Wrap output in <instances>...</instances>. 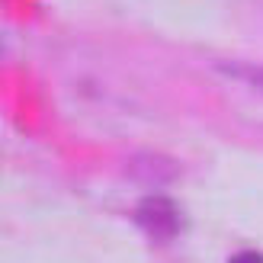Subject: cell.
Listing matches in <instances>:
<instances>
[{
    "instance_id": "obj_1",
    "label": "cell",
    "mask_w": 263,
    "mask_h": 263,
    "mask_svg": "<svg viewBox=\"0 0 263 263\" xmlns=\"http://www.w3.org/2000/svg\"><path fill=\"white\" fill-rule=\"evenodd\" d=\"M138 225L151 234V238H174L177 228H180V215H177V209L170 199H164V196H151V199H144L138 205Z\"/></svg>"
},
{
    "instance_id": "obj_2",
    "label": "cell",
    "mask_w": 263,
    "mask_h": 263,
    "mask_svg": "<svg viewBox=\"0 0 263 263\" xmlns=\"http://www.w3.org/2000/svg\"><path fill=\"white\" fill-rule=\"evenodd\" d=\"M132 177H138V180H151V183H167V180H174L177 177V164L174 161H167V157H157V154H141L132 161Z\"/></svg>"
},
{
    "instance_id": "obj_3",
    "label": "cell",
    "mask_w": 263,
    "mask_h": 263,
    "mask_svg": "<svg viewBox=\"0 0 263 263\" xmlns=\"http://www.w3.org/2000/svg\"><path fill=\"white\" fill-rule=\"evenodd\" d=\"M218 71H225L238 81H247L263 90V64H218Z\"/></svg>"
},
{
    "instance_id": "obj_4",
    "label": "cell",
    "mask_w": 263,
    "mask_h": 263,
    "mask_svg": "<svg viewBox=\"0 0 263 263\" xmlns=\"http://www.w3.org/2000/svg\"><path fill=\"white\" fill-rule=\"evenodd\" d=\"M231 263H263V254H257V251H241L238 257H231Z\"/></svg>"
}]
</instances>
